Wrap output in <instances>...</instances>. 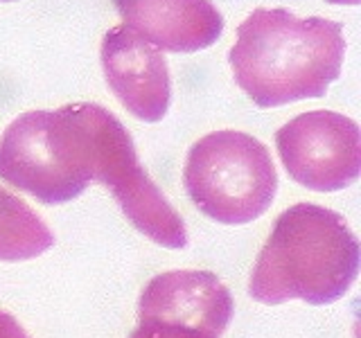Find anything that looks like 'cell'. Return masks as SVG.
<instances>
[{
	"mask_svg": "<svg viewBox=\"0 0 361 338\" xmlns=\"http://www.w3.org/2000/svg\"><path fill=\"white\" fill-rule=\"evenodd\" d=\"M343 25L330 18H298L285 7H257L237 27L228 52L237 86L259 108L323 97L345 56Z\"/></svg>",
	"mask_w": 361,
	"mask_h": 338,
	"instance_id": "obj_1",
	"label": "cell"
},
{
	"mask_svg": "<svg viewBox=\"0 0 361 338\" xmlns=\"http://www.w3.org/2000/svg\"><path fill=\"white\" fill-rule=\"evenodd\" d=\"M361 248L341 214L314 203H298L276 219L248 284L262 304L305 300L330 304L355 284Z\"/></svg>",
	"mask_w": 361,
	"mask_h": 338,
	"instance_id": "obj_2",
	"label": "cell"
},
{
	"mask_svg": "<svg viewBox=\"0 0 361 338\" xmlns=\"http://www.w3.org/2000/svg\"><path fill=\"white\" fill-rule=\"evenodd\" d=\"M95 140L90 104L18 115L0 138V178L45 206L77 199L93 180Z\"/></svg>",
	"mask_w": 361,
	"mask_h": 338,
	"instance_id": "obj_3",
	"label": "cell"
},
{
	"mask_svg": "<svg viewBox=\"0 0 361 338\" xmlns=\"http://www.w3.org/2000/svg\"><path fill=\"white\" fill-rule=\"evenodd\" d=\"M183 185L206 217L240 225L269 210L278 192V172L269 149L253 135L214 131L190 146Z\"/></svg>",
	"mask_w": 361,
	"mask_h": 338,
	"instance_id": "obj_4",
	"label": "cell"
},
{
	"mask_svg": "<svg viewBox=\"0 0 361 338\" xmlns=\"http://www.w3.org/2000/svg\"><path fill=\"white\" fill-rule=\"evenodd\" d=\"M95 140L93 180L106 185L135 228L165 248L188 246L185 221L140 165L129 131L111 111L90 104Z\"/></svg>",
	"mask_w": 361,
	"mask_h": 338,
	"instance_id": "obj_5",
	"label": "cell"
},
{
	"mask_svg": "<svg viewBox=\"0 0 361 338\" xmlns=\"http://www.w3.org/2000/svg\"><path fill=\"white\" fill-rule=\"evenodd\" d=\"M280 161L296 183L314 192H338L361 172V131L334 111H310L276 133Z\"/></svg>",
	"mask_w": 361,
	"mask_h": 338,
	"instance_id": "obj_6",
	"label": "cell"
},
{
	"mask_svg": "<svg viewBox=\"0 0 361 338\" xmlns=\"http://www.w3.org/2000/svg\"><path fill=\"white\" fill-rule=\"evenodd\" d=\"M233 318V296L210 270H169L140 293L138 320L219 338Z\"/></svg>",
	"mask_w": 361,
	"mask_h": 338,
	"instance_id": "obj_7",
	"label": "cell"
},
{
	"mask_svg": "<svg viewBox=\"0 0 361 338\" xmlns=\"http://www.w3.org/2000/svg\"><path fill=\"white\" fill-rule=\"evenodd\" d=\"M104 77L131 115L161 122L172 99V82L163 52L127 25L111 27L99 48Z\"/></svg>",
	"mask_w": 361,
	"mask_h": 338,
	"instance_id": "obj_8",
	"label": "cell"
},
{
	"mask_svg": "<svg viewBox=\"0 0 361 338\" xmlns=\"http://www.w3.org/2000/svg\"><path fill=\"white\" fill-rule=\"evenodd\" d=\"M122 25L165 52H199L224 32V16L210 0H113Z\"/></svg>",
	"mask_w": 361,
	"mask_h": 338,
	"instance_id": "obj_9",
	"label": "cell"
},
{
	"mask_svg": "<svg viewBox=\"0 0 361 338\" xmlns=\"http://www.w3.org/2000/svg\"><path fill=\"white\" fill-rule=\"evenodd\" d=\"M54 246V234L25 201L0 187V262L34 259Z\"/></svg>",
	"mask_w": 361,
	"mask_h": 338,
	"instance_id": "obj_10",
	"label": "cell"
},
{
	"mask_svg": "<svg viewBox=\"0 0 361 338\" xmlns=\"http://www.w3.org/2000/svg\"><path fill=\"white\" fill-rule=\"evenodd\" d=\"M129 338H214L208 334L180 330V327H167V325H154V323H138V327L131 332Z\"/></svg>",
	"mask_w": 361,
	"mask_h": 338,
	"instance_id": "obj_11",
	"label": "cell"
},
{
	"mask_svg": "<svg viewBox=\"0 0 361 338\" xmlns=\"http://www.w3.org/2000/svg\"><path fill=\"white\" fill-rule=\"evenodd\" d=\"M0 338H30V334L18 325L14 315L0 311Z\"/></svg>",
	"mask_w": 361,
	"mask_h": 338,
	"instance_id": "obj_12",
	"label": "cell"
},
{
	"mask_svg": "<svg viewBox=\"0 0 361 338\" xmlns=\"http://www.w3.org/2000/svg\"><path fill=\"white\" fill-rule=\"evenodd\" d=\"M3 3H9V0H3Z\"/></svg>",
	"mask_w": 361,
	"mask_h": 338,
	"instance_id": "obj_13",
	"label": "cell"
}]
</instances>
